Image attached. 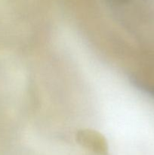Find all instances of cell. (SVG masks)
<instances>
[{
    "instance_id": "obj_1",
    "label": "cell",
    "mask_w": 154,
    "mask_h": 155,
    "mask_svg": "<svg viewBox=\"0 0 154 155\" xmlns=\"http://www.w3.org/2000/svg\"><path fill=\"white\" fill-rule=\"evenodd\" d=\"M82 146L92 151L95 155H109L108 147L105 140L94 133H82L78 137Z\"/></svg>"
}]
</instances>
